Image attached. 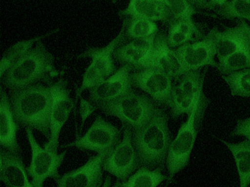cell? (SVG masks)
<instances>
[{"mask_svg": "<svg viewBox=\"0 0 250 187\" xmlns=\"http://www.w3.org/2000/svg\"><path fill=\"white\" fill-rule=\"evenodd\" d=\"M168 117L158 109L148 121L133 133L132 143L140 168L164 170L171 143Z\"/></svg>", "mask_w": 250, "mask_h": 187, "instance_id": "obj_1", "label": "cell"}, {"mask_svg": "<svg viewBox=\"0 0 250 187\" xmlns=\"http://www.w3.org/2000/svg\"><path fill=\"white\" fill-rule=\"evenodd\" d=\"M11 105L18 124L40 132L50 138L52 97L50 87L40 83L11 93Z\"/></svg>", "mask_w": 250, "mask_h": 187, "instance_id": "obj_2", "label": "cell"}, {"mask_svg": "<svg viewBox=\"0 0 250 187\" xmlns=\"http://www.w3.org/2000/svg\"><path fill=\"white\" fill-rule=\"evenodd\" d=\"M59 74L54 66V57L40 40L8 71L3 83L14 91L50 81Z\"/></svg>", "mask_w": 250, "mask_h": 187, "instance_id": "obj_3", "label": "cell"}, {"mask_svg": "<svg viewBox=\"0 0 250 187\" xmlns=\"http://www.w3.org/2000/svg\"><path fill=\"white\" fill-rule=\"evenodd\" d=\"M208 104L209 101L202 89L191 115L187 121L182 124L176 138L169 146L166 161L169 175L165 187H168L175 175L189 164L198 129L202 125Z\"/></svg>", "mask_w": 250, "mask_h": 187, "instance_id": "obj_4", "label": "cell"}, {"mask_svg": "<svg viewBox=\"0 0 250 187\" xmlns=\"http://www.w3.org/2000/svg\"><path fill=\"white\" fill-rule=\"evenodd\" d=\"M158 109L154 100L133 91L100 108L107 116L119 118L122 128H128L133 133L146 123Z\"/></svg>", "mask_w": 250, "mask_h": 187, "instance_id": "obj_5", "label": "cell"}, {"mask_svg": "<svg viewBox=\"0 0 250 187\" xmlns=\"http://www.w3.org/2000/svg\"><path fill=\"white\" fill-rule=\"evenodd\" d=\"M25 132L32 149V160L26 170L27 175L32 179L33 185L35 187H43V183L48 178L58 181L61 177L59 168L64 161L66 150L58 154L42 148L35 139L32 128L27 127Z\"/></svg>", "mask_w": 250, "mask_h": 187, "instance_id": "obj_6", "label": "cell"}, {"mask_svg": "<svg viewBox=\"0 0 250 187\" xmlns=\"http://www.w3.org/2000/svg\"><path fill=\"white\" fill-rule=\"evenodd\" d=\"M52 93V104L50 112V138L43 148L58 153L60 132L69 119L74 102L67 89V82L61 78L49 84Z\"/></svg>", "mask_w": 250, "mask_h": 187, "instance_id": "obj_7", "label": "cell"}, {"mask_svg": "<svg viewBox=\"0 0 250 187\" xmlns=\"http://www.w3.org/2000/svg\"><path fill=\"white\" fill-rule=\"evenodd\" d=\"M124 129L123 139L106 156L104 163V171L116 178L117 183L127 181L135 170L140 168L132 143L133 132Z\"/></svg>", "mask_w": 250, "mask_h": 187, "instance_id": "obj_8", "label": "cell"}, {"mask_svg": "<svg viewBox=\"0 0 250 187\" xmlns=\"http://www.w3.org/2000/svg\"><path fill=\"white\" fill-rule=\"evenodd\" d=\"M121 131L110 122L98 116L88 131L82 138L64 147H74L91 150L98 154H108L120 141Z\"/></svg>", "mask_w": 250, "mask_h": 187, "instance_id": "obj_9", "label": "cell"}, {"mask_svg": "<svg viewBox=\"0 0 250 187\" xmlns=\"http://www.w3.org/2000/svg\"><path fill=\"white\" fill-rule=\"evenodd\" d=\"M206 71L200 70L189 71L180 77L178 83L173 86L171 93V116L178 118L182 115L189 116L200 91L203 89Z\"/></svg>", "mask_w": 250, "mask_h": 187, "instance_id": "obj_10", "label": "cell"}, {"mask_svg": "<svg viewBox=\"0 0 250 187\" xmlns=\"http://www.w3.org/2000/svg\"><path fill=\"white\" fill-rule=\"evenodd\" d=\"M173 52L180 65L178 79L189 71L198 70L205 66H218L215 61L216 46L209 34L204 40L186 44L173 49Z\"/></svg>", "mask_w": 250, "mask_h": 187, "instance_id": "obj_11", "label": "cell"}, {"mask_svg": "<svg viewBox=\"0 0 250 187\" xmlns=\"http://www.w3.org/2000/svg\"><path fill=\"white\" fill-rule=\"evenodd\" d=\"M132 86L148 94L156 103L170 108L173 78L156 68L137 70L131 74Z\"/></svg>", "mask_w": 250, "mask_h": 187, "instance_id": "obj_12", "label": "cell"}, {"mask_svg": "<svg viewBox=\"0 0 250 187\" xmlns=\"http://www.w3.org/2000/svg\"><path fill=\"white\" fill-rule=\"evenodd\" d=\"M133 70L131 65H124L109 78L89 90V101L100 109L104 104L132 91L131 74Z\"/></svg>", "mask_w": 250, "mask_h": 187, "instance_id": "obj_13", "label": "cell"}, {"mask_svg": "<svg viewBox=\"0 0 250 187\" xmlns=\"http://www.w3.org/2000/svg\"><path fill=\"white\" fill-rule=\"evenodd\" d=\"M107 154L89 157L86 163L77 169L60 177L57 187H102L104 163Z\"/></svg>", "mask_w": 250, "mask_h": 187, "instance_id": "obj_14", "label": "cell"}, {"mask_svg": "<svg viewBox=\"0 0 250 187\" xmlns=\"http://www.w3.org/2000/svg\"><path fill=\"white\" fill-rule=\"evenodd\" d=\"M19 124L13 114L10 98L1 86L0 93V144L4 149L14 154L21 155L18 144L17 132Z\"/></svg>", "mask_w": 250, "mask_h": 187, "instance_id": "obj_15", "label": "cell"}, {"mask_svg": "<svg viewBox=\"0 0 250 187\" xmlns=\"http://www.w3.org/2000/svg\"><path fill=\"white\" fill-rule=\"evenodd\" d=\"M0 180L6 187H35L29 181L21 155L3 148L0 152Z\"/></svg>", "mask_w": 250, "mask_h": 187, "instance_id": "obj_16", "label": "cell"}, {"mask_svg": "<svg viewBox=\"0 0 250 187\" xmlns=\"http://www.w3.org/2000/svg\"><path fill=\"white\" fill-rule=\"evenodd\" d=\"M209 35L214 42L220 62L242 48L248 42L247 33L242 20H240L237 26L229 27L224 32L213 28Z\"/></svg>", "mask_w": 250, "mask_h": 187, "instance_id": "obj_17", "label": "cell"}, {"mask_svg": "<svg viewBox=\"0 0 250 187\" xmlns=\"http://www.w3.org/2000/svg\"><path fill=\"white\" fill-rule=\"evenodd\" d=\"M146 68L162 70L173 79H178L180 65L173 49L167 45V36L164 33L156 34L152 52L141 69Z\"/></svg>", "mask_w": 250, "mask_h": 187, "instance_id": "obj_18", "label": "cell"}, {"mask_svg": "<svg viewBox=\"0 0 250 187\" xmlns=\"http://www.w3.org/2000/svg\"><path fill=\"white\" fill-rule=\"evenodd\" d=\"M156 36L120 45L115 51L114 58L120 63L131 65L134 70L141 69L152 52Z\"/></svg>", "mask_w": 250, "mask_h": 187, "instance_id": "obj_19", "label": "cell"}, {"mask_svg": "<svg viewBox=\"0 0 250 187\" xmlns=\"http://www.w3.org/2000/svg\"><path fill=\"white\" fill-rule=\"evenodd\" d=\"M124 38L125 24L123 23L119 35L108 45L104 47H89L86 51L79 55L78 58H91L92 64L100 71L104 78L106 79L116 71L113 56H114L115 51L121 45Z\"/></svg>", "mask_w": 250, "mask_h": 187, "instance_id": "obj_20", "label": "cell"}, {"mask_svg": "<svg viewBox=\"0 0 250 187\" xmlns=\"http://www.w3.org/2000/svg\"><path fill=\"white\" fill-rule=\"evenodd\" d=\"M119 16L124 18H144L151 21L165 22L166 5L162 0H133L126 8L120 11Z\"/></svg>", "mask_w": 250, "mask_h": 187, "instance_id": "obj_21", "label": "cell"}, {"mask_svg": "<svg viewBox=\"0 0 250 187\" xmlns=\"http://www.w3.org/2000/svg\"><path fill=\"white\" fill-rule=\"evenodd\" d=\"M58 31H59V29L47 33L43 36L35 37L31 40L18 42L10 48L5 50L2 54L1 63H0V77H1V79H2L3 77L5 76V75L8 73V71L27 52H28L32 48L33 46L36 45L38 42L43 39V38L52 36V34L58 32Z\"/></svg>", "mask_w": 250, "mask_h": 187, "instance_id": "obj_22", "label": "cell"}, {"mask_svg": "<svg viewBox=\"0 0 250 187\" xmlns=\"http://www.w3.org/2000/svg\"><path fill=\"white\" fill-rule=\"evenodd\" d=\"M232 154L236 164L240 187L250 185V142L248 140L239 143H230L222 140Z\"/></svg>", "mask_w": 250, "mask_h": 187, "instance_id": "obj_23", "label": "cell"}, {"mask_svg": "<svg viewBox=\"0 0 250 187\" xmlns=\"http://www.w3.org/2000/svg\"><path fill=\"white\" fill-rule=\"evenodd\" d=\"M160 168L151 170L140 168L124 183H117L113 187H158L167 178L162 173Z\"/></svg>", "mask_w": 250, "mask_h": 187, "instance_id": "obj_24", "label": "cell"}, {"mask_svg": "<svg viewBox=\"0 0 250 187\" xmlns=\"http://www.w3.org/2000/svg\"><path fill=\"white\" fill-rule=\"evenodd\" d=\"M125 37L133 40L150 38L158 34V27L155 22L144 18H124Z\"/></svg>", "mask_w": 250, "mask_h": 187, "instance_id": "obj_25", "label": "cell"}, {"mask_svg": "<svg viewBox=\"0 0 250 187\" xmlns=\"http://www.w3.org/2000/svg\"><path fill=\"white\" fill-rule=\"evenodd\" d=\"M222 77L230 89L231 96L250 98V69L232 71Z\"/></svg>", "mask_w": 250, "mask_h": 187, "instance_id": "obj_26", "label": "cell"}, {"mask_svg": "<svg viewBox=\"0 0 250 187\" xmlns=\"http://www.w3.org/2000/svg\"><path fill=\"white\" fill-rule=\"evenodd\" d=\"M217 68L223 75L232 71L250 69L249 42H248L242 48L220 62Z\"/></svg>", "mask_w": 250, "mask_h": 187, "instance_id": "obj_27", "label": "cell"}, {"mask_svg": "<svg viewBox=\"0 0 250 187\" xmlns=\"http://www.w3.org/2000/svg\"><path fill=\"white\" fill-rule=\"evenodd\" d=\"M166 5V18L164 23H169L175 20L193 21V16L200 13L191 1H167Z\"/></svg>", "mask_w": 250, "mask_h": 187, "instance_id": "obj_28", "label": "cell"}, {"mask_svg": "<svg viewBox=\"0 0 250 187\" xmlns=\"http://www.w3.org/2000/svg\"><path fill=\"white\" fill-rule=\"evenodd\" d=\"M218 15L226 19L248 20L250 23V0L249 1H227L225 4L216 10Z\"/></svg>", "mask_w": 250, "mask_h": 187, "instance_id": "obj_29", "label": "cell"}, {"mask_svg": "<svg viewBox=\"0 0 250 187\" xmlns=\"http://www.w3.org/2000/svg\"><path fill=\"white\" fill-rule=\"evenodd\" d=\"M105 80V79L104 78L100 71L96 69L94 64H91L85 70L84 74H83L81 87L76 91L75 106L77 104L78 98L83 91L87 89L90 90L96 87Z\"/></svg>", "mask_w": 250, "mask_h": 187, "instance_id": "obj_30", "label": "cell"}, {"mask_svg": "<svg viewBox=\"0 0 250 187\" xmlns=\"http://www.w3.org/2000/svg\"><path fill=\"white\" fill-rule=\"evenodd\" d=\"M198 40L194 34L178 30L172 26H169L168 35L167 36V45L171 49L178 48L190 42Z\"/></svg>", "mask_w": 250, "mask_h": 187, "instance_id": "obj_31", "label": "cell"}, {"mask_svg": "<svg viewBox=\"0 0 250 187\" xmlns=\"http://www.w3.org/2000/svg\"><path fill=\"white\" fill-rule=\"evenodd\" d=\"M231 136H242L250 142V117L238 120Z\"/></svg>", "mask_w": 250, "mask_h": 187, "instance_id": "obj_32", "label": "cell"}, {"mask_svg": "<svg viewBox=\"0 0 250 187\" xmlns=\"http://www.w3.org/2000/svg\"><path fill=\"white\" fill-rule=\"evenodd\" d=\"M98 109L89 101H86L84 99L82 98L80 102V116L82 118L81 131L83 129L85 121L88 117L92 115L95 111Z\"/></svg>", "mask_w": 250, "mask_h": 187, "instance_id": "obj_33", "label": "cell"}, {"mask_svg": "<svg viewBox=\"0 0 250 187\" xmlns=\"http://www.w3.org/2000/svg\"><path fill=\"white\" fill-rule=\"evenodd\" d=\"M196 9H216L223 6L227 1H209V0H196L191 1Z\"/></svg>", "mask_w": 250, "mask_h": 187, "instance_id": "obj_34", "label": "cell"}, {"mask_svg": "<svg viewBox=\"0 0 250 187\" xmlns=\"http://www.w3.org/2000/svg\"><path fill=\"white\" fill-rule=\"evenodd\" d=\"M243 24H244V28H245L246 32L247 33L248 42H249V47L250 49V25L246 23L245 20H242Z\"/></svg>", "mask_w": 250, "mask_h": 187, "instance_id": "obj_35", "label": "cell"}, {"mask_svg": "<svg viewBox=\"0 0 250 187\" xmlns=\"http://www.w3.org/2000/svg\"><path fill=\"white\" fill-rule=\"evenodd\" d=\"M111 183H112L111 182V178L107 177L102 187H111Z\"/></svg>", "mask_w": 250, "mask_h": 187, "instance_id": "obj_36", "label": "cell"}]
</instances>
